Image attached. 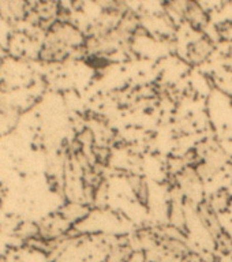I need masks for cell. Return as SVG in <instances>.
Here are the masks:
<instances>
[{
    "label": "cell",
    "instance_id": "6da1fadb",
    "mask_svg": "<svg viewBox=\"0 0 232 262\" xmlns=\"http://www.w3.org/2000/svg\"><path fill=\"white\" fill-rule=\"evenodd\" d=\"M197 216L200 219L201 224L204 225V228L212 235L216 241H219L223 235V227L220 224V220L217 217V210L213 208L210 201L201 200L197 204Z\"/></svg>",
    "mask_w": 232,
    "mask_h": 262
},
{
    "label": "cell",
    "instance_id": "7a4b0ae2",
    "mask_svg": "<svg viewBox=\"0 0 232 262\" xmlns=\"http://www.w3.org/2000/svg\"><path fill=\"white\" fill-rule=\"evenodd\" d=\"M213 49H215V45H213L212 41L208 40V38H201L188 47V59L196 64H201L212 55Z\"/></svg>",
    "mask_w": 232,
    "mask_h": 262
},
{
    "label": "cell",
    "instance_id": "3957f363",
    "mask_svg": "<svg viewBox=\"0 0 232 262\" xmlns=\"http://www.w3.org/2000/svg\"><path fill=\"white\" fill-rule=\"evenodd\" d=\"M184 22H187L190 26L194 29H202L208 25V14L205 12V10L201 7L198 2L196 0H190V3L187 6V10L184 12L183 16Z\"/></svg>",
    "mask_w": 232,
    "mask_h": 262
},
{
    "label": "cell",
    "instance_id": "277c9868",
    "mask_svg": "<svg viewBox=\"0 0 232 262\" xmlns=\"http://www.w3.org/2000/svg\"><path fill=\"white\" fill-rule=\"evenodd\" d=\"M131 190L134 192L135 198L138 200V202L142 206H147L149 205V196H151V192H149V186H147V182L141 176H133V179L130 180Z\"/></svg>",
    "mask_w": 232,
    "mask_h": 262
},
{
    "label": "cell",
    "instance_id": "5b68a950",
    "mask_svg": "<svg viewBox=\"0 0 232 262\" xmlns=\"http://www.w3.org/2000/svg\"><path fill=\"white\" fill-rule=\"evenodd\" d=\"M98 7L102 10V14L120 16L129 10L126 0H93Z\"/></svg>",
    "mask_w": 232,
    "mask_h": 262
}]
</instances>
